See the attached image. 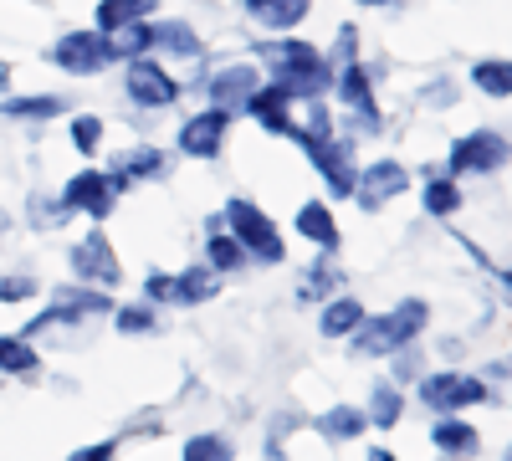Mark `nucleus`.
<instances>
[{
  "label": "nucleus",
  "instance_id": "f257e3e1",
  "mask_svg": "<svg viewBox=\"0 0 512 461\" xmlns=\"http://www.w3.org/2000/svg\"><path fill=\"white\" fill-rule=\"evenodd\" d=\"M262 57H267L272 82L292 93V103L323 98V88H328V57L318 47H308V41H267Z\"/></svg>",
  "mask_w": 512,
  "mask_h": 461
},
{
  "label": "nucleus",
  "instance_id": "f03ea898",
  "mask_svg": "<svg viewBox=\"0 0 512 461\" xmlns=\"http://www.w3.org/2000/svg\"><path fill=\"white\" fill-rule=\"evenodd\" d=\"M425 323H431V308H425L420 298H405V303H395L384 318H364V323L349 333V339H354V354L384 359V354H395V349L415 344L420 333H425Z\"/></svg>",
  "mask_w": 512,
  "mask_h": 461
},
{
  "label": "nucleus",
  "instance_id": "7ed1b4c3",
  "mask_svg": "<svg viewBox=\"0 0 512 461\" xmlns=\"http://www.w3.org/2000/svg\"><path fill=\"white\" fill-rule=\"evenodd\" d=\"M221 221H226L231 236L246 246L251 262H267V267L287 262V246H282V236H277V226L267 221L262 205H251V200H226V216H221Z\"/></svg>",
  "mask_w": 512,
  "mask_h": 461
},
{
  "label": "nucleus",
  "instance_id": "20e7f679",
  "mask_svg": "<svg viewBox=\"0 0 512 461\" xmlns=\"http://www.w3.org/2000/svg\"><path fill=\"white\" fill-rule=\"evenodd\" d=\"M113 313V298H108V287H88V282H72V287H57L52 292V308L41 313L31 328H26V339H36L41 328H72V323H88V318H108Z\"/></svg>",
  "mask_w": 512,
  "mask_h": 461
},
{
  "label": "nucleus",
  "instance_id": "39448f33",
  "mask_svg": "<svg viewBox=\"0 0 512 461\" xmlns=\"http://www.w3.org/2000/svg\"><path fill=\"white\" fill-rule=\"evenodd\" d=\"M292 139L308 149V159L318 164V175L328 180L333 195H354L359 164H354V144L349 139H333V134H292Z\"/></svg>",
  "mask_w": 512,
  "mask_h": 461
},
{
  "label": "nucleus",
  "instance_id": "423d86ee",
  "mask_svg": "<svg viewBox=\"0 0 512 461\" xmlns=\"http://www.w3.org/2000/svg\"><path fill=\"white\" fill-rule=\"evenodd\" d=\"M52 62L62 72H72V77H98V72H108L118 62V52H113L108 31H67L52 47Z\"/></svg>",
  "mask_w": 512,
  "mask_h": 461
},
{
  "label": "nucleus",
  "instance_id": "0eeeda50",
  "mask_svg": "<svg viewBox=\"0 0 512 461\" xmlns=\"http://www.w3.org/2000/svg\"><path fill=\"white\" fill-rule=\"evenodd\" d=\"M492 390L477 380V374H461V369H441V374H425L420 380V400L431 405L436 415H461V410H472L482 405Z\"/></svg>",
  "mask_w": 512,
  "mask_h": 461
},
{
  "label": "nucleus",
  "instance_id": "6e6552de",
  "mask_svg": "<svg viewBox=\"0 0 512 461\" xmlns=\"http://www.w3.org/2000/svg\"><path fill=\"white\" fill-rule=\"evenodd\" d=\"M507 159H512V144L492 129H477L451 144V175H497Z\"/></svg>",
  "mask_w": 512,
  "mask_h": 461
},
{
  "label": "nucleus",
  "instance_id": "1a4fd4ad",
  "mask_svg": "<svg viewBox=\"0 0 512 461\" xmlns=\"http://www.w3.org/2000/svg\"><path fill=\"white\" fill-rule=\"evenodd\" d=\"M72 277L88 282V287H118L123 282V267H118V251L108 246L103 231H88L77 246H72Z\"/></svg>",
  "mask_w": 512,
  "mask_h": 461
},
{
  "label": "nucleus",
  "instance_id": "9d476101",
  "mask_svg": "<svg viewBox=\"0 0 512 461\" xmlns=\"http://www.w3.org/2000/svg\"><path fill=\"white\" fill-rule=\"evenodd\" d=\"M57 200H62V211H67V216H72V211H82V216L103 221V216L113 211V200H118V180H113V175H103V170H82V175H72V180H67V190H62Z\"/></svg>",
  "mask_w": 512,
  "mask_h": 461
},
{
  "label": "nucleus",
  "instance_id": "9b49d317",
  "mask_svg": "<svg viewBox=\"0 0 512 461\" xmlns=\"http://www.w3.org/2000/svg\"><path fill=\"white\" fill-rule=\"evenodd\" d=\"M128 98H134L139 108H169L180 98V82L169 77L154 57H134L128 62Z\"/></svg>",
  "mask_w": 512,
  "mask_h": 461
},
{
  "label": "nucleus",
  "instance_id": "f8f14e48",
  "mask_svg": "<svg viewBox=\"0 0 512 461\" xmlns=\"http://www.w3.org/2000/svg\"><path fill=\"white\" fill-rule=\"evenodd\" d=\"M226 139H231V113L226 108H205L180 129V149L195 154V159H216Z\"/></svg>",
  "mask_w": 512,
  "mask_h": 461
},
{
  "label": "nucleus",
  "instance_id": "ddd939ff",
  "mask_svg": "<svg viewBox=\"0 0 512 461\" xmlns=\"http://www.w3.org/2000/svg\"><path fill=\"white\" fill-rule=\"evenodd\" d=\"M405 190H410L405 164H395V159H379V164H369V170L359 175V185H354V200L364 205V211H379L384 200H395V195H405Z\"/></svg>",
  "mask_w": 512,
  "mask_h": 461
},
{
  "label": "nucleus",
  "instance_id": "4468645a",
  "mask_svg": "<svg viewBox=\"0 0 512 461\" xmlns=\"http://www.w3.org/2000/svg\"><path fill=\"white\" fill-rule=\"evenodd\" d=\"M246 113L262 123L267 134H292V93L277 88V82H267V88H256L246 98Z\"/></svg>",
  "mask_w": 512,
  "mask_h": 461
},
{
  "label": "nucleus",
  "instance_id": "2eb2a0df",
  "mask_svg": "<svg viewBox=\"0 0 512 461\" xmlns=\"http://www.w3.org/2000/svg\"><path fill=\"white\" fill-rule=\"evenodd\" d=\"M338 98L349 103V113H359V123H364V129H379V108H374V88H369V77H364V67H359V62H349V67H338Z\"/></svg>",
  "mask_w": 512,
  "mask_h": 461
},
{
  "label": "nucleus",
  "instance_id": "dca6fc26",
  "mask_svg": "<svg viewBox=\"0 0 512 461\" xmlns=\"http://www.w3.org/2000/svg\"><path fill=\"white\" fill-rule=\"evenodd\" d=\"M256 88H262V72H256L251 62H236V67H226V72H216V82H210V98H216V108H236V103H246Z\"/></svg>",
  "mask_w": 512,
  "mask_h": 461
},
{
  "label": "nucleus",
  "instance_id": "f3484780",
  "mask_svg": "<svg viewBox=\"0 0 512 461\" xmlns=\"http://www.w3.org/2000/svg\"><path fill=\"white\" fill-rule=\"evenodd\" d=\"M431 446H436L441 456L461 461V456H477V451H482V436L466 426L461 415H441V421L431 426Z\"/></svg>",
  "mask_w": 512,
  "mask_h": 461
},
{
  "label": "nucleus",
  "instance_id": "a211bd4d",
  "mask_svg": "<svg viewBox=\"0 0 512 461\" xmlns=\"http://www.w3.org/2000/svg\"><path fill=\"white\" fill-rule=\"evenodd\" d=\"M313 431L323 441H359L369 431V415L359 405H333V410H323L318 421H313Z\"/></svg>",
  "mask_w": 512,
  "mask_h": 461
},
{
  "label": "nucleus",
  "instance_id": "6ab92c4d",
  "mask_svg": "<svg viewBox=\"0 0 512 461\" xmlns=\"http://www.w3.org/2000/svg\"><path fill=\"white\" fill-rule=\"evenodd\" d=\"M251 21H262L267 31H292L297 21H303L313 11V0H246Z\"/></svg>",
  "mask_w": 512,
  "mask_h": 461
},
{
  "label": "nucleus",
  "instance_id": "aec40b11",
  "mask_svg": "<svg viewBox=\"0 0 512 461\" xmlns=\"http://www.w3.org/2000/svg\"><path fill=\"white\" fill-rule=\"evenodd\" d=\"M297 231H303V241H313L323 251H333L338 241H344V231H338V221H333V211L323 200H308L303 211H297Z\"/></svg>",
  "mask_w": 512,
  "mask_h": 461
},
{
  "label": "nucleus",
  "instance_id": "412c9836",
  "mask_svg": "<svg viewBox=\"0 0 512 461\" xmlns=\"http://www.w3.org/2000/svg\"><path fill=\"white\" fill-rule=\"evenodd\" d=\"M221 292V272L216 267H185L180 277H175V303H185V308H195V303H210Z\"/></svg>",
  "mask_w": 512,
  "mask_h": 461
},
{
  "label": "nucleus",
  "instance_id": "4be33fe9",
  "mask_svg": "<svg viewBox=\"0 0 512 461\" xmlns=\"http://www.w3.org/2000/svg\"><path fill=\"white\" fill-rule=\"evenodd\" d=\"M364 318H369V313H364V303H359V298H328V303H323L318 328H323V339H349V333H354Z\"/></svg>",
  "mask_w": 512,
  "mask_h": 461
},
{
  "label": "nucleus",
  "instance_id": "5701e85b",
  "mask_svg": "<svg viewBox=\"0 0 512 461\" xmlns=\"http://www.w3.org/2000/svg\"><path fill=\"white\" fill-rule=\"evenodd\" d=\"M159 175H164V154H159L154 144L128 149V154H118V164H113V180H118V185H128V180H159Z\"/></svg>",
  "mask_w": 512,
  "mask_h": 461
},
{
  "label": "nucleus",
  "instance_id": "b1692460",
  "mask_svg": "<svg viewBox=\"0 0 512 461\" xmlns=\"http://www.w3.org/2000/svg\"><path fill=\"white\" fill-rule=\"evenodd\" d=\"M41 359H36V344L26 339V333H0V374H16V380H26V374H36Z\"/></svg>",
  "mask_w": 512,
  "mask_h": 461
},
{
  "label": "nucleus",
  "instance_id": "393cba45",
  "mask_svg": "<svg viewBox=\"0 0 512 461\" xmlns=\"http://www.w3.org/2000/svg\"><path fill=\"white\" fill-rule=\"evenodd\" d=\"M0 113H6V118H21V123H47V118L67 113V98H57V93H31V98H6V103H0Z\"/></svg>",
  "mask_w": 512,
  "mask_h": 461
},
{
  "label": "nucleus",
  "instance_id": "a878e982",
  "mask_svg": "<svg viewBox=\"0 0 512 461\" xmlns=\"http://www.w3.org/2000/svg\"><path fill=\"white\" fill-rule=\"evenodd\" d=\"M369 426H379V431H390V426H400V415H405V395H400V385L395 380H379L374 385V395H369Z\"/></svg>",
  "mask_w": 512,
  "mask_h": 461
},
{
  "label": "nucleus",
  "instance_id": "bb28decb",
  "mask_svg": "<svg viewBox=\"0 0 512 461\" xmlns=\"http://www.w3.org/2000/svg\"><path fill=\"white\" fill-rule=\"evenodd\" d=\"M425 211L431 216H456L461 211V185L441 170H425Z\"/></svg>",
  "mask_w": 512,
  "mask_h": 461
},
{
  "label": "nucleus",
  "instance_id": "cd10ccee",
  "mask_svg": "<svg viewBox=\"0 0 512 461\" xmlns=\"http://www.w3.org/2000/svg\"><path fill=\"white\" fill-rule=\"evenodd\" d=\"M154 16V0H98V31H118Z\"/></svg>",
  "mask_w": 512,
  "mask_h": 461
},
{
  "label": "nucleus",
  "instance_id": "c85d7f7f",
  "mask_svg": "<svg viewBox=\"0 0 512 461\" xmlns=\"http://www.w3.org/2000/svg\"><path fill=\"white\" fill-rule=\"evenodd\" d=\"M472 82L487 98H512V57H487L472 67Z\"/></svg>",
  "mask_w": 512,
  "mask_h": 461
},
{
  "label": "nucleus",
  "instance_id": "c756f323",
  "mask_svg": "<svg viewBox=\"0 0 512 461\" xmlns=\"http://www.w3.org/2000/svg\"><path fill=\"white\" fill-rule=\"evenodd\" d=\"M154 47H164V52H175V57H200V36L185 26V21H159L154 26Z\"/></svg>",
  "mask_w": 512,
  "mask_h": 461
},
{
  "label": "nucleus",
  "instance_id": "7c9ffc66",
  "mask_svg": "<svg viewBox=\"0 0 512 461\" xmlns=\"http://www.w3.org/2000/svg\"><path fill=\"white\" fill-rule=\"evenodd\" d=\"M205 262L216 267V272H241L251 257H246V246H241L231 231H226V236L216 231V236H210V246H205Z\"/></svg>",
  "mask_w": 512,
  "mask_h": 461
},
{
  "label": "nucleus",
  "instance_id": "2f4dec72",
  "mask_svg": "<svg viewBox=\"0 0 512 461\" xmlns=\"http://www.w3.org/2000/svg\"><path fill=\"white\" fill-rule=\"evenodd\" d=\"M180 461H236V451H231L226 436L200 431V436H190V441L180 446Z\"/></svg>",
  "mask_w": 512,
  "mask_h": 461
},
{
  "label": "nucleus",
  "instance_id": "473e14b6",
  "mask_svg": "<svg viewBox=\"0 0 512 461\" xmlns=\"http://www.w3.org/2000/svg\"><path fill=\"white\" fill-rule=\"evenodd\" d=\"M108 36H113V52H118V57H128V62L144 57V52L154 47V26H144V21H134V26H118V31H108Z\"/></svg>",
  "mask_w": 512,
  "mask_h": 461
},
{
  "label": "nucleus",
  "instance_id": "72a5a7b5",
  "mask_svg": "<svg viewBox=\"0 0 512 461\" xmlns=\"http://www.w3.org/2000/svg\"><path fill=\"white\" fill-rule=\"evenodd\" d=\"M113 323H118V333H123V339H139V333H154V308L149 303H128V308H118L113 313Z\"/></svg>",
  "mask_w": 512,
  "mask_h": 461
},
{
  "label": "nucleus",
  "instance_id": "f704fd0d",
  "mask_svg": "<svg viewBox=\"0 0 512 461\" xmlns=\"http://www.w3.org/2000/svg\"><path fill=\"white\" fill-rule=\"evenodd\" d=\"M72 144H77L82 154H98V149H103V118H98V113H77V118H72Z\"/></svg>",
  "mask_w": 512,
  "mask_h": 461
},
{
  "label": "nucleus",
  "instance_id": "c9c22d12",
  "mask_svg": "<svg viewBox=\"0 0 512 461\" xmlns=\"http://www.w3.org/2000/svg\"><path fill=\"white\" fill-rule=\"evenodd\" d=\"M328 287H338V267H333V262H318V267L303 277V287H297V298H303V303H323Z\"/></svg>",
  "mask_w": 512,
  "mask_h": 461
},
{
  "label": "nucleus",
  "instance_id": "e433bc0d",
  "mask_svg": "<svg viewBox=\"0 0 512 461\" xmlns=\"http://www.w3.org/2000/svg\"><path fill=\"white\" fill-rule=\"evenodd\" d=\"M36 298V277L31 272H11V277H0V303H31Z\"/></svg>",
  "mask_w": 512,
  "mask_h": 461
},
{
  "label": "nucleus",
  "instance_id": "4c0bfd02",
  "mask_svg": "<svg viewBox=\"0 0 512 461\" xmlns=\"http://www.w3.org/2000/svg\"><path fill=\"white\" fill-rule=\"evenodd\" d=\"M67 211H62V200H47V195H36L31 200V226H41V231H47V226H57Z\"/></svg>",
  "mask_w": 512,
  "mask_h": 461
},
{
  "label": "nucleus",
  "instance_id": "58836bf2",
  "mask_svg": "<svg viewBox=\"0 0 512 461\" xmlns=\"http://www.w3.org/2000/svg\"><path fill=\"white\" fill-rule=\"evenodd\" d=\"M400 359H395V374H390V380L395 385H405V380H415V374H420V349L415 344H405V349H395Z\"/></svg>",
  "mask_w": 512,
  "mask_h": 461
},
{
  "label": "nucleus",
  "instance_id": "ea45409f",
  "mask_svg": "<svg viewBox=\"0 0 512 461\" xmlns=\"http://www.w3.org/2000/svg\"><path fill=\"white\" fill-rule=\"evenodd\" d=\"M144 298H149V303H175V277L154 272V277L144 282Z\"/></svg>",
  "mask_w": 512,
  "mask_h": 461
},
{
  "label": "nucleus",
  "instance_id": "a19ab883",
  "mask_svg": "<svg viewBox=\"0 0 512 461\" xmlns=\"http://www.w3.org/2000/svg\"><path fill=\"white\" fill-rule=\"evenodd\" d=\"M118 456V441H93V446H77L67 461H113Z\"/></svg>",
  "mask_w": 512,
  "mask_h": 461
},
{
  "label": "nucleus",
  "instance_id": "79ce46f5",
  "mask_svg": "<svg viewBox=\"0 0 512 461\" xmlns=\"http://www.w3.org/2000/svg\"><path fill=\"white\" fill-rule=\"evenodd\" d=\"M354 52H359V31H354V26H344V31H338V47H333V62H338V67H349V62H354Z\"/></svg>",
  "mask_w": 512,
  "mask_h": 461
},
{
  "label": "nucleus",
  "instance_id": "37998d69",
  "mask_svg": "<svg viewBox=\"0 0 512 461\" xmlns=\"http://www.w3.org/2000/svg\"><path fill=\"white\" fill-rule=\"evenodd\" d=\"M292 436V421L287 415H277V426H272V441H267V461H282V441Z\"/></svg>",
  "mask_w": 512,
  "mask_h": 461
},
{
  "label": "nucleus",
  "instance_id": "c03bdc74",
  "mask_svg": "<svg viewBox=\"0 0 512 461\" xmlns=\"http://www.w3.org/2000/svg\"><path fill=\"white\" fill-rule=\"evenodd\" d=\"M425 98H431L436 108H446V103H456V98H451V82H436V88H431V93H425Z\"/></svg>",
  "mask_w": 512,
  "mask_h": 461
},
{
  "label": "nucleus",
  "instance_id": "a18cd8bd",
  "mask_svg": "<svg viewBox=\"0 0 512 461\" xmlns=\"http://www.w3.org/2000/svg\"><path fill=\"white\" fill-rule=\"evenodd\" d=\"M364 461H400V456H395V451H384V446H374V451H369Z\"/></svg>",
  "mask_w": 512,
  "mask_h": 461
},
{
  "label": "nucleus",
  "instance_id": "49530a36",
  "mask_svg": "<svg viewBox=\"0 0 512 461\" xmlns=\"http://www.w3.org/2000/svg\"><path fill=\"white\" fill-rule=\"evenodd\" d=\"M359 6H390V0H359Z\"/></svg>",
  "mask_w": 512,
  "mask_h": 461
},
{
  "label": "nucleus",
  "instance_id": "de8ad7c7",
  "mask_svg": "<svg viewBox=\"0 0 512 461\" xmlns=\"http://www.w3.org/2000/svg\"><path fill=\"white\" fill-rule=\"evenodd\" d=\"M502 461H512V446H507V456H502Z\"/></svg>",
  "mask_w": 512,
  "mask_h": 461
},
{
  "label": "nucleus",
  "instance_id": "09e8293b",
  "mask_svg": "<svg viewBox=\"0 0 512 461\" xmlns=\"http://www.w3.org/2000/svg\"><path fill=\"white\" fill-rule=\"evenodd\" d=\"M507 287H512V272H507Z\"/></svg>",
  "mask_w": 512,
  "mask_h": 461
}]
</instances>
